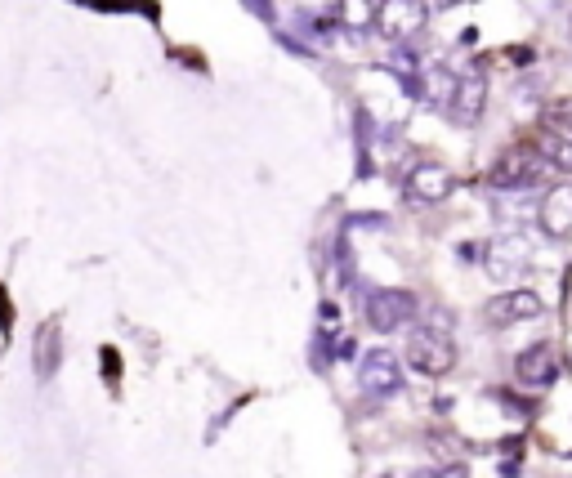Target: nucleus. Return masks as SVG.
<instances>
[{
    "mask_svg": "<svg viewBox=\"0 0 572 478\" xmlns=\"http://www.w3.org/2000/svg\"><path fill=\"white\" fill-rule=\"evenodd\" d=\"M537 228L550 237V242H568L572 237V184L568 179H559V184H550L546 193H541Z\"/></svg>",
    "mask_w": 572,
    "mask_h": 478,
    "instance_id": "1a4fd4ad",
    "label": "nucleus"
},
{
    "mask_svg": "<svg viewBox=\"0 0 572 478\" xmlns=\"http://www.w3.org/2000/svg\"><path fill=\"white\" fill-rule=\"evenodd\" d=\"M358 389L367 398H394L403 389V358L389 349H371L358 362Z\"/></svg>",
    "mask_w": 572,
    "mask_h": 478,
    "instance_id": "0eeeda50",
    "label": "nucleus"
},
{
    "mask_svg": "<svg viewBox=\"0 0 572 478\" xmlns=\"http://www.w3.org/2000/svg\"><path fill=\"white\" fill-rule=\"evenodd\" d=\"M429 27V5L425 0H380L376 14V32L389 45H412Z\"/></svg>",
    "mask_w": 572,
    "mask_h": 478,
    "instance_id": "39448f33",
    "label": "nucleus"
},
{
    "mask_svg": "<svg viewBox=\"0 0 572 478\" xmlns=\"http://www.w3.org/2000/svg\"><path fill=\"white\" fill-rule=\"evenodd\" d=\"M452 170L443 166V161H416L412 170H407V179H403V193H407V202H416V206H434V202H443L447 193H452Z\"/></svg>",
    "mask_w": 572,
    "mask_h": 478,
    "instance_id": "9d476101",
    "label": "nucleus"
},
{
    "mask_svg": "<svg viewBox=\"0 0 572 478\" xmlns=\"http://www.w3.org/2000/svg\"><path fill=\"white\" fill-rule=\"evenodd\" d=\"M246 5H251L255 14L264 18V23H273V5H269V0H246Z\"/></svg>",
    "mask_w": 572,
    "mask_h": 478,
    "instance_id": "a211bd4d",
    "label": "nucleus"
},
{
    "mask_svg": "<svg viewBox=\"0 0 572 478\" xmlns=\"http://www.w3.org/2000/svg\"><path fill=\"white\" fill-rule=\"evenodd\" d=\"M546 130H550V135H559V139H572V99H564V103H555V108H550Z\"/></svg>",
    "mask_w": 572,
    "mask_h": 478,
    "instance_id": "dca6fc26",
    "label": "nucleus"
},
{
    "mask_svg": "<svg viewBox=\"0 0 572 478\" xmlns=\"http://www.w3.org/2000/svg\"><path fill=\"white\" fill-rule=\"evenodd\" d=\"M488 108V76L483 72H461V90H456V103H452V117L461 126H474Z\"/></svg>",
    "mask_w": 572,
    "mask_h": 478,
    "instance_id": "9b49d317",
    "label": "nucleus"
},
{
    "mask_svg": "<svg viewBox=\"0 0 572 478\" xmlns=\"http://www.w3.org/2000/svg\"><path fill=\"white\" fill-rule=\"evenodd\" d=\"M32 353H36V376L50 380L54 367H59V327H54V322H50V327H41V336H36Z\"/></svg>",
    "mask_w": 572,
    "mask_h": 478,
    "instance_id": "4468645a",
    "label": "nucleus"
},
{
    "mask_svg": "<svg viewBox=\"0 0 572 478\" xmlns=\"http://www.w3.org/2000/svg\"><path fill=\"white\" fill-rule=\"evenodd\" d=\"M416 313H421V304H416V295L403 291V286H376V291H367V300H362V318H367V327L380 331V336L403 331Z\"/></svg>",
    "mask_w": 572,
    "mask_h": 478,
    "instance_id": "7ed1b4c3",
    "label": "nucleus"
},
{
    "mask_svg": "<svg viewBox=\"0 0 572 478\" xmlns=\"http://www.w3.org/2000/svg\"><path fill=\"white\" fill-rule=\"evenodd\" d=\"M550 175H555V166L541 157V148H510L488 170V188H497V193H532V188L550 184Z\"/></svg>",
    "mask_w": 572,
    "mask_h": 478,
    "instance_id": "f03ea898",
    "label": "nucleus"
},
{
    "mask_svg": "<svg viewBox=\"0 0 572 478\" xmlns=\"http://www.w3.org/2000/svg\"><path fill=\"white\" fill-rule=\"evenodd\" d=\"M416 478H465L461 465H434V470H421Z\"/></svg>",
    "mask_w": 572,
    "mask_h": 478,
    "instance_id": "f3484780",
    "label": "nucleus"
},
{
    "mask_svg": "<svg viewBox=\"0 0 572 478\" xmlns=\"http://www.w3.org/2000/svg\"><path fill=\"white\" fill-rule=\"evenodd\" d=\"M403 362L416 371V376H447V371L456 367V344H452V331L434 327V322H425V327H412L407 331V344H403Z\"/></svg>",
    "mask_w": 572,
    "mask_h": 478,
    "instance_id": "f257e3e1",
    "label": "nucleus"
},
{
    "mask_svg": "<svg viewBox=\"0 0 572 478\" xmlns=\"http://www.w3.org/2000/svg\"><path fill=\"white\" fill-rule=\"evenodd\" d=\"M541 157H546L555 170H572V139L550 135L546 143H541Z\"/></svg>",
    "mask_w": 572,
    "mask_h": 478,
    "instance_id": "2eb2a0df",
    "label": "nucleus"
},
{
    "mask_svg": "<svg viewBox=\"0 0 572 478\" xmlns=\"http://www.w3.org/2000/svg\"><path fill=\"white\" fill-rule=\"evenodd\" d=\"M456 90H461V72H452L447 63H429L421 72V99L429 108H452Z\"/></svg>",
    "mask_w": 572,
    "mask_h": 478,
    "instance_id": "f8f14e48",
    "label": "nucleus"
},
{
    "mask_svg": "<svg viewBox=\"0 0 572 478\" xmlns=\"http://www.w3.org/2000/svg\"><path fill=\"white\" fill-rule=\"evenodd\" d=\"M546 313V300L528 286H510V291H497L488 304H483V322L492 331H505V327H519V322H532Z\"/></svg>",
    "mask_w": 572,
    "mask_h": 478,
    "instance_id": "423d86ee",
    "label": "nucleus"
},
{
    "mask_svg": "<svg viewBox=\"0 0 572 478\" xmlns=\"http://www.w3.org/2000/svg\"><path fill=\"white\" fill-rule=\"evenodd\" d=\"M568 41H572V14H568Z\"/></svg>",
    "mask_w": 572,
    "mask_h": 478,
    "instance_id": "6ab92c4d",
    "label": "nucleus"
},
{
    "mask_svg": "<svg viewBox=\"0 0 572 478\" xmlns=\"http://www.w3.org/2000/svg\"><path fill=\"white\" fill-rule=\"evenodd\" d=\"M559 371H564V362H559V349L550 340L528 344V349L514 358V380L528 389H550L559 380Z\"/></svg>",
    "mask_w": 572,
    "mask_h": 478,
    "instance_id": "6e6552de",
    "label": "nucleus"
},
{
    "mask_svg": "<svg viewBox=\"0 0 572 478\" xmlns=\"http://www.w3.org/2000/svg\"><path fill=\"white\" fill-rule=\"evenodd\" d=\"M376 14H380L376 0H336V23L354 36L371 32V27H376Z\"/></svg>",
    "mask_w": 572,
    "mask_h": 478,
    "instance_id": "ddd939ff",
    "label": "nucleus"
},
{
    "mask_svg": "<svg viewBox=\"0 0 572 478\" xmlns=\"http://www.w3.org/2000/svg\"><path fill=\"white\" fill-rule=\"evenodd\" d=\"M532 264V237L528 233H501L492 237L488 246H483V269L497 286L510 291L514 282H519V273Z\"/></svg>",
    "mask_w": 572,
    "mask_h": 478,
    "instance_id": "20e7f679",
    "label": "nucleus"
}]
</instances>
